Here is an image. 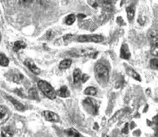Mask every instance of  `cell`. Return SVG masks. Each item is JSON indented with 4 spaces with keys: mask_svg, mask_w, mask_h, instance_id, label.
Listing matches in <instances>:
<instances>
[{
    "mask_svg": "<svg viewBox=\"0 0 158 137\" xmlns=\"http://www.w3.org/2000/svg\"><path fill=\"white\" fill-rule=\"evenodd\" d=\"M94 75L96 80L101 85H105L109 79V72L107 67L102 64H98L94 67Z\"/></svg>",
    "mask_w": 158,
    "mask_h": 137,
    "instance_id": "6da1fadb",
    "label": "cell"
},
{
    "mask_svg": "<svg viewBox=\"0 0 158 137\" xmlns=\"http://www.w3.org/2000/svg\"><path fill=\"white\" fill-rule=\"evenodd\" d=\"M38 87L45 96L51 100H54L57 97L56 91L46 81L40 80L37 83Z\"/></svg>",
    "mask_w": 158,
    "mask_h": 137,
    "instance_id": "7a4b0ae2",
    "label": "cell"
},
{
    "mask_svg": "<svg viewBox=\"0 0 158 137\" xmlns=\"http://www.w3.org/2000/svg\"><path fill=\"white\" fill-rule=\"evenodd\" d=\"M83 103L84 105L85 106V107H87V108L89 107L91 109L90 110L93 114L96 115L97 114H98V110H99V107H98L97 103L95 100H94L90 97H88L84 100Z\"/></svg>",
    "mask_w": 158,
    "mask_h": 137,
    "instance_id": "3957f363",
    "label": "cell"
},
{
    "mask_svg": "<svg viewBox=\"0 0 158 137\" xmlns=\"http://www.w3.org/2000/svg\"><path fill=\"white\" fill-rule=\"evenodd\" d=\"M43 117L47 121L52 123H57L60 121V117L53 111L45 110L43 112Z\"/></svg>",
    "mask_w": 158,
    "mask_h": 137,
    "instance_id": "277c9868",
    "label": "cell"
},
{
    "mask_svg": "<svg viewBox=\"0 0 158 137\" xmlns=\"http://www.w3.org/2000/svg\"><path fill=\"white\" fill-rule=\"evenodd\" d=\"M11 112L7 107L3 105L0 106V125L3 124L9 118Z\"/></svg>",
    "mask_w": 158,
    "mask_h": 137,
    "instance_id": "5b68a950",
    "label": "cell"
},
{
    "mask_svg": "<svg viewBox=\"0 0 158 137\" xmlns=\"http://www.w3.org/2000/svg\"><path fill=\"white\" fill-rule=\"evenodd\" d=\"M81 40L83 43L85 42H93V43H99L102 42L103 38L102 35H82Z\"/></svg>",
    "mask_w": 158,
    "mask_h": 137,
    "instance_id": "8992f818",
    "label": "cell"
},
{
    "mask_svg": "<svg viewBox=\"0 0 158 137\" xmlns=\"http://www.w3.org/2000/svg\"><path fill=\"white\" fill-rule=\"evenodd\" d=\"M24 64L35 75H39L40 73V69L39 68L34 62L30 59L25 60L24 61Z\"/></svg>",
    "mask_w": 158,
    "mask_h": 137,
    "instance_id": "52a82bcc",
    "label": "cell"
},
{
    "mask_svg": "<svg viewBox=\"0 0 158 137\" xmlns=\"http://www.w3.org/2000/svg\"><path fill=\"white\" fill-rule=\"evenodd\" d=\"M14 131L10 126L2 127L1 131V137H13Z\"/></svg>",
    "mask_w": 158,
    "mask_h": 137,
    "instance_id": "ba28073f",
    "label": "cell"
},
{
    "mask_svg": "<svg viewBox=\"0 0 158 137\" xmlns=\"http://www.w3.org/2000/svg\"><path fill=\"white\" fill-rule=\"evenodd\" d=\"M130 52L128 48V45L124 44L122 45L120 51V56L122 59H125V60H128L130 58Z\"/></svg>",
    "mask_w": 158,
    "mask_h": 137,
    "instance_id": "9c48e42d",
    "label": "cell"
},
{
    "mask_svg": "<svg viewBox=\"0 0 158 137\" xmlns=\"http://www.w3.org/2000/svg\"><path fill=\"white\" fill-rule=\"evenodd\" d=\"M57 95L62 98H66L70 97V92L69 91L68 87L66 86H63L61 87L60 89L56 91Z\"/></svg>",
    "mask_w": 158,
    "mask_h": 137,
    "instance_id": "30bf717a",
    "label": "cell"
},
{
    "mask_svg": "<svg viewBox=\"0 0 158 137\" xmlns=\"http://www.w3.org/2000/svg\"><path fill=\"white\" fill-rule=\"evenodd\" d=\"M7 99L11 102L12 105H14L15 108L18 110L19 111H23L25 109L24 106L19 101L17 100L16 99H15L14 98L11 96H8L6 97Z\"/></svg>",
    "mask_w": 158,
    "mask_h": 137,
    "instance_id": "8fae6325",
    "label": "cell"
},
{
    "mask_svg": "<svg viewBox=\"0 0 158 137\" xmlns=\"http://www.w3.org/2000/svg\"><path fill=\"white\" fill-rule=\"evenodd\" d=\"M27 47V44L23 41H17L15 42L13 46V51L15 52H18L19 51L24 49Z\"/></svg>",
    "mask_w": 158,
    "mask_h": 137,
    "instance_id": "7c38bea8",
    "label": "cell"
},
{
    "mask_svg": "<svg viewBox=\"0 0 158 137\" xmlns=\"http://www.w3.org/2000/svg\"><path fill=\"white\" fill-rule=\"evenodd\" d=\"M72 60L71 59H64L61 60L59 65V68L60 70H66L71 67Z\"/></svg>",
    "mask_w": 158,
    "mask_h": 137,
    "instance_id": "4fadbf2b",
    "label": "cell"
},
{
    "mask_svg": "<svg viewBox=\"0 0 158 137\" xmlns=\"http://www.w3.org/2000/svg\"><path fill=\"white\" fill-rule=\"evenodd\" d=\"M82 73L81 71L79 68H75L73 73V81L75 84H77L81 81Z\"/></svg>",
    "mask_w": 158,
    "mask_h": 137,
    "instance_id": "5bb4252c",
    "label": "cell"
},
{
    "mask_svg": "<svg viewBox=\"0 0 158 137\" xmlns=\"http://www.w3.org/2000/svg\"><path fill=\"white\" fill-rule=\"evenodd\" d=\"M148 38L153 44L158 42V33L156 31L151 30L148 33Z\"/></svg>",
    "mask_w": 158,
    "mask_h": 137,
    "instance_id": "9a60e30c",
    "label": "cell"
},
{
    "mask_svg": "<svg viewBox=\"0 0 158 137\" xmlns=\"http://www.w3.org/2000/svg\"><path fill=\"white\" fill-rule=\"evenodd\" d=\"M9 64V60L6 55L0 53V66L7 67Z\"/></svg>",
    "mask_w": 158,
    "mask_h": 137,
    "instance_id": "2e32d148",
    "label": "cell"
},
{
    "mask_svg": "<svg viewBox=\"0 0 158 137\" xmlns=\"http://www.w3.org/2000/svg\"><path fill=\"white\" fill-rule=\"evenodd\" d=\"M84 93L87 96H95L97 94V90L94 87H87L84 91Z\"/></svg>",
    "mask_w": 158,
    "mask_h": 137,
    "instance_id": "e0dca14e",
    "label": "cell"
},
{
    "mask_svg": "<svg viewBox=\"0 0 158 137\" xmlns=\"http://www.w3.org/2000/svg\"><path fill=\"white\" fill-rule=\"evenodd\" d=\"M28 96L31 99L35 100H38L39 99V93L38 91L35 88H31L28 91Z\"/></svg>",
    "mask_w": 158,
    "mask_h": 137,
    "instance_id": "ac0fdd59",
    "label": "cell"
},
{
    "mask_svg": "<svg viewBox=\"0 0 158 137\" xmlns=\"http://www.w3.org/2000/svg\"><path fill=\"white\" fill-rule=\"evenodd\" d=\"M65 133L68 137H80L79 132L73 128L67 129L65 130Z\"/></svg>",
    "mask_w": 158,
    "mask_h": 137,
    "instance_id": "d6986e66",
    "label": "cell"
},
{
    "mask_svg": "<svg viewBox=\"0 0 158 137\" xmlns=\"http://www.w3.org/2000/svg\"><path fill=\"white\" fill-rule=\"evenodd\" d=\"M10 75H11V78L12 81L15 83H19V81L23 80V79L24 78L23 75L19 72L11 73Z\"/></svg>",
    "mask_w": 158,
    "mask_h": 137,
    "instance_id": "ffe728a7",
    "label": "cell"
},
{
    "mask_svg": "<svg viewBox=\"0 0 158 137\" xmlns=\"http://www.w3.org/2000/svg\"><path fill=\"white\" fill-rule=\"evenodd\" d=\"M93 51L89 49H80L75 52V54L81 56L91 55L93 54Z\"/></svg>",
    "mask_w": 158,
    "mask_h": 137,
    "instance_id": "44dd1931",
    "label": "cell"
},
{
    "mask_svg": "<svg viewBox=\"0 0 158 137\" xmlns=\"http://www.w3.org/2000/svg\"><path fill=\"white\" fill-rule=\"evenodd\" d=\"M127 17L129 22H132L135 16V9L133 6H130L127 8Z\"/></svg>",
    "mask_w": 158,
    "mask_h": 137,
    "instance_id": "7402d4cb",
    "label": "cell"
},
{
    "mask_svg": "<svg viewBox=\"0 0 158 137\" xmlns=\"http://www.w3.org/2000/svg\"><path fill=\"white\" fill-rule=\"evenodd\" d=\"M76 20V17L75 15L70 14L68 15L65 18V23L68 25H71L73 24Z\"/></svg>",
    "mask_w": 158,
    "mask_h": 137,
    "instance_id": "603a6c76",
    "label": "cell"
},
{
    "mask_svg": "<svg viewBox=\"0 0 158 137\" xmlns=\"http://www.w3.org/2000/svg\"><path fill=\"white\" fill-rule=\"evenodd\" d=\"M127 71L128 74L131 76L132 78H134L135 79L137 80V81H140V78L139 76L134 70H132L131 68H128Z\"/></svg>",
    "mask_w": 158,
    "mask_h": 137,
    "instance_id": "cb8c5ba5",
    "label": "cell"
},
{
    "mask_svg": "<svg viewBox=\"0 0 158 137\" xmlns=\"http://www.w3.org/2000/svg\"><path fill=\"white\" fill-rule=\"evenodd\" d=\"M151 53L155 56L158 57V42L152 45Z\"/></svg>",
    "mask_w": 158,
    "mask_h": 137,
    "instance_id": "d4e9b609",
    "label": "cell"
},
{
    "mask_svg": "<svg viewBox=\"0 0 158 137\" xmlns=\"http://www.w3.org/2000/svg\"><path fill=\"white\" fill-rule=\"evenodd\" d=\"M150 67L152 68L158 70V59H152L150 61Z\"/></svg>",
    "mask_w": 158,
    "mask_h": 137,
    "instance_id": "484cf974",
    "label": "cell"
},
{
    "mask_svg": "<svg viewBox=\"0 0 158 137\" xmlns=\"http://www.w3.org/2000/svg\"><path fill=\"white\" fill-rule=\"evenodd\" d=\"M33 0H19V3L23 6H28L32 3Z\"/></svg>",
    "mask_w": 158,
    "mask_h": 137,
    "instance_id": "4316f807",
    "label": "cell"
},
{
    "mask_svg": "<svg viewBox=\"0 0 158 137\" xmlns=\"http://www.w3.org/2000/svg\"><path fill=\"white\" fill-rule=\"evenodd\" d=\"M88 77H87V76L86 75H82V77H81V81L84 83L85 82V81H87L88 80Z\"/></svg>",
    "mask_w": 158,
    "mask_h": 137,
    "instance_id": "83f0119b",
    "label": "cell"
},
{
    "mask_svg": "<svg viewBox=\"0 0 158 137\" xmlns=\"http://www.w3.org/2000/svg\"><path fill=\"white\" fill-rule=\"evenodd\" d=\"M77 18L78 19H83L86 17V15L83 14H79L77 15Z\"/></svg>",
    "mask_w": 158,
    "mask_h": 137,
    "instance_id": "f1b7e54d",
    "label": "cell"
},
{
    "mask_svg": "<svg viewBox=\"0 0 158 137\" xmlns=\"http://www.w3.org/2000/svg\"><path fill=\"white\" fill-rule=\"evenodd\" d=\"M122 132L124 133H127L128 132V124H127L126 126H125V127L124 128L123 130H122Z\"/></svg>",
    "mask_w": 158,
    "mask_h": 137,
    "instance_id": "f546056e",
    "label": "cell"
},
{
    "mask_svg": "<svg viewBox=\"0 0 158 137\" xmlns=\"http://www.w3.org/2000/svg\"><path fill=\"white\" fill-rule=\"evenodd\" d=\"M53 34L52 33V32H48L47 34V36H48V38H51V36H52Z\"/></svg>",
    "mask_w": 158,
    "mask_h": 137,
    "instance_id": "4dcf8cb0",
    "label": "cell"
},
{
    "mask_svg": "<svg viewBox=\"0 0 158 137\" xmlns=\"http://www.w3.org/2000/svg\"><path fill=\"white\" fill-rule=\"evenodd\" d=\"M102 137H110L109 136H108L107 135H106V134H103L102 135Z\"/></svg>",
    "mask_w": 158,
    "mask_h": 137,
    "instance_id": "1f68e13d",
    "label": "cell"
},
{
    "mask_svg": "<svg viewBox=\"0 0 158 137\" xmlns=\"http://www.w3.org/2000/svg\"><path fill=\"white\" fill-rule=\"evenodd\" d=\"M1 38H2V37H1V33H0V43H1Z\"/></svg>",
    "mask_w": 158,
    "mask_h": 137,
    "instance_id": "d6a6232c",
    "label": "cell"
}]
</instances>
